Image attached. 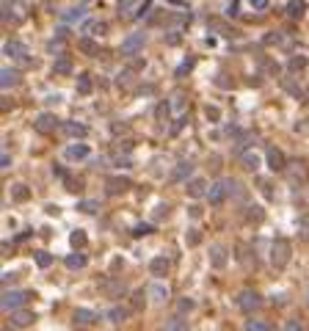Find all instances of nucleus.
<instances>
[{
	"instance_id": "nucleus-30",
	"label": "nucleus",
	"mask_w": 309,
	"mask_h": 331,
	"mask_svg": "<svg viewBox=\"0 0 309 331\" xmlns=\"http://www.w3.org/2000/svg\"><path fill=\"white\" fill-rule=\"evenodd\" d=\"M243 329L246 331H271V323H268V320H260V317H254V320H246Z\"/></svg>"
},
{
	"instance_id": "nucleus-49",
	"label": "nucleus",
	"mask_w": 309,
	"mask_h": 331,
	"mask_svg": "<svg viewBox=\"0 0 309 331\" xmlns=\"http://www.w3.org/2000/svg\"><path fill=\"white\" fill-rule=\"evenodd\" d=\"M251 3V8H257V11H265L268 6H271V0H248Z\"/></svg>"
},
{
	"instance_id": "nucleus-13",
	"label": "nucleus",
	"mask_w": 309,
	"mask_h": 331,
	"mask_svg": "<svg viewBox=\"0 0 309 331\" xmlns=\"http://www.w3.org/2000/svg\"><path fill=\"white\" fill-rule=\"evenodd\" d=\"M17 83H20V72L14 66H3L0 69V89L6 91V89H14Z\"/></svg>"
},
{
	"instance_id": "nucleus-24",
	"label": "nucleus",
	"mask_w": 309,
	"mask_h": 331,
	"mask_svg": "<svg viewBox=\"0 0 309 331\" xmlns=\"http://www.w3.org/2000/svg\"><path fill=\"white\" fill-rule=\"evenodd\" d=\"M83 30H86V33H94V36H102L108 30V22H102V20H86Z\"/></svg>"
},
{
	"instance_id": "nucleus-52",
	"label": "nucleus",
	"mask_w": 309,
	"mask_h": 331,
	"mask_svg": "<svg viewBox=\"0 0 309 331\" xmlns=\"http://www.w3.org/2000/svg\"><path fill=\"white\" fill-rule=\"evenodd\" d=\"M66 185H72L69 190H80V180H75V177H72V180H66Z\"/></svg>"
},
{
	"instance_id": "nucleus-19",
	"label": "nucleus",
	"mask_w": 309,
	"mask_h": 331,
	"mask_svg": "<svg viewBox=\"0 0 309 331\" xmlns=\"http://www.w3.org/2000/svg\"><path fill=\"white\" fill-rule=\"evenodd\" d=\"M304 11H307V3H304V0H287V6H284V14H287L290 20H301Z\"/></svg>"
},
{
	"instance_id": "nucleus-21",
	"label": "nucleus",
	"mask_w": 309,
	"mask_h": 331,
	"mask_svg": "<svg viewBox=\"0 0 309 331\" xmlns=\"http://www.w3.org/2000/svg\"><path fill=\"white\" fill-rule=\"evenodd\" d=\"M86 17V6H75V8H66L61 14V22L63 25H75L77 20H83Z\"/></svg>"
},
{
	"instance_id": "nucleus-4",
	"label": "nucleus",
	"mask_w": 309,
	"mask_h": 331,
	"mask_svg": "<svg viewBox=\"0 0 309 331\" xmlns=\"http://www.w3.org/2000/svg\"><path fill=\"white\" fill-rule=\"evenodd\" d=\"M3 56H8L11 61H20V63H31V53L20 39H8V42L3 44Z\"/></svg>"
},
{
	"instance_id": "nucleus-14",
	"label": "nucleus",
	"mask_w": 309,
	"mask_h": 331,
	"mask_svg": "<svg viewBox=\"0 0 309 331\" xmlns=\"http://www.w3.org/2000/svg\"><path fill=\"white\" fill-rule=\"evenodd\" d=\"M56 127H58V119L53 113H39V116H36V130H39V133H53Z\"/></svg>"
},
{
	"instance_id": "nucleus-26",
	"label": "nucleus",
	"mask_w": 309,
	"mask_h": 331,
	"mask_svg": "<svg viewBox=\"0 0 309 331\" xmlns=\"http://www.w3.org/2000/svg\"><path fill=\"white\" fill-rule=\"evenodd\" d=\"M240 163H243V169H246V171H251V174H254V171H257V169H260V157L254 155L251 149H248V152H243V157H240Z\"/></svg>"
},
{
	"instance_id": "nucleus-40",
	"label": "nucleus",
	"mask_w": 309,
	"mask_h": 331,
	"mask_svg": "<svg viewBox=\"0 0 309 331\" xmlns=\"http://www.w3.org/2000/svg\"><path fill=\"white\" fill-rule=\"evenodd\" d=\"M61 39H63V36L58 33L56 39H53V42L47 44V50H50V53H56V56H61V53H63V42H61Z\"/></svg>"
},
{
	"instance_id": "nucleus-51",
	"label": "nucleus",
	"mask_w": 309,
	"mask_h": 331,
	"mask_svg": "<svg viewBox=\"0 0 309 331\" xmlns=\"http://www.w3.org/2000/svg\"><path fill=\"white\" fill-rule=\"evenodd\" d=\"M8 166H11V155L3 152V155H0V169H8Z\"/></svg>"
},
{
	"instance_id": "nucleus-33",
	"label": "nucleus",
	"mask_w": 309,
	"mask_h": 331,
	"mask_svg": "<svg viewBox=\"0 0 309 331\" xmlns=\"http://www.w3.org/2000/svg\"><path fill=\"white\" fill-rule=\"evenodd\" d=\"M80 50H83V53H94V56H99V53H102V47H99L97 42H92L89 36H83V39H80Z\"/></svg>"
},
{
	"instance_id": "nucleus-18",
	"label": "nucleus",
	"mask_w": 309,
	"mask_h": 331,
	"mask_svg": "<svg viewBox=\"0 0 309 331\" xmlns=\"http://www.w3.org/2000/svg\"><path fill=\"white\" fill-rule=\"evenodd\" d=\"M63 265H66V268L69 271H83L86 265H89V257H86V254H66V260H63Z\"/></svg>"
},
{
	"instance_id": "nucleus-8",
	"label": "nucleus",
	"mask_w": 309,
	"mask_h": 331,
	"mask_svg": "<svg viewBox=\"0 0 309 331\" xmlns=\"http://www.w3.org/2000/svg\"><path fill=\"white\" fill-rule=\"evenodd\" d=\"M265 163L271 171H284V166H287V157H284V152H281L279 147H268L265 149Z\"/></svg>"
},
{
	"instance_id": "nucleus-48",
	"label": "nucleus",
	"mask_w": 309,
	"mask_h": 331,
	"mask_svg": "<svg viewBox=\"0 0 309 331\" xmlns=\"http://www.w3.org/2000/svg\"><path fill=\"white\" fill-rule=\"evenodd\" d=\"M130 6H135V0H116V8H119L122 14H127V11H130Z\"/></svg>"
},
{
	"instance_id": "nucleus-25",
	"label": "nucleus",
	"mask_w": 309,
	"mask_h": 331,
	"mask_svg": "<svg viewBox=\"0 0 309 331\" xmlns=\"http://www.w3.org/2000/svg\"><path fill=\"white\" fill-rule=\"evenodd\" d=\"M105 317L111 320V323H124L127 317H130V312H127L124 306H111V309L105 312Z\"/></svg>"
},
{
	"instance_id": "nucleus-54",
	"label": "nucleus",
	"mask_w": 309,
	"mask_h": 331,
	"mask_svg": "<svg viewBox=\"0 0 309 331\" xmlns=\"http://www.w3.org/2000/svg\"><path fill=\"white\" fill-rule=\"evenodd\" d=\"M83 3H92V0H83Z\"/></svg>"
},
{
	"instance_id": "nucleus-43",
	"label": "nucleus",
	"mask_w": 309,
	"mask_h": 331,
	"mask_svg": "<svg viewBox=\"0 0 309 331\" xmlns=\"http://www.w3.org/2000/svg\"><path fill=\"white\" fill-rule=\"evenodd\" d=\"M69 72H72V61L61 58V61L56 63V75H69Z\"/></svg>"
},
{
	"instance_id": "nucleus-32",
	"label": "nucleus",
	"mask_w": 309,
	"mask_h": 331,
	"mask_svg": "<svg viewBox=\"0 0 309 331\" xmlns=\"http://www.w3.org/2000/svg\"><path fill=\"white\" fill-rule=\"evenodd\" d=\"M290 174H293V180H295V182H301L304 177H307V166H304L301 160L290 163Z\"/></svg>"
},
{
	"instance_id": "nucleus-46",
	"label": "nucleus",
	"mask_w": 309,
	"mask_h": 331,
	"mask_svg": "<svg viewBox=\"0 0 309 331\" xmlns=\"http://www.w3.org/2000/svg\"><path fill=\"white\" fill-rule=\"evenodd\" d=\"M284 331H304V326H301L298 317H290L287 323H284Z\"/></svg>"
},
{
	"instance_id": "nucleus-15",
	"label": "nucleus",
	"mask_w": 309,
	"mask_h": 331,
	"mask_svg": "<svg viewBox=\"0 0 309 331\" xmlns=\"http://www.w3.org/2000/svg\"><path fill=\"white\" fill-rule=\"evenodd\" d=\"M160 331H188V320H185L183 315H171L163 320Z\"/></svg>"
},
{
	"instance_id": "nucleus-42",
	"label": "nucleus",
	"mask_w": 309,
	"mask_h": 331,
	"mask_svg": "<svg viewBox=\"0 0 309 331\" xmlns=\"http://www.w3.org/2000/svg\"><path fill=\"white\" fill-rule=\"evenodd\" d=\"M152 6H154V3H152V0H144V3H141V8H138V11H135V20H144V17H147L149 14V11H152Z\"/></svg>"
},
{
	"instance_id": "nucleus-22",
	"label": "nucleus",
	"mask_w": 309,
	"mask_h": 331,
	"mask_svg": "<svg viewBox=\"0 0 309 331\" xmlns=\"http://www.w3.org/2000/svg\"><path fill=\"white\" fill-rule=\"evenodd\" d=\"M36 317H33V312H11V326H14V329H22V326H31L33 323Z\"/></svg>"
},
{
	"instance_id": "nucleus-5",
	"label": "nucleus",
	"mask_w": 309,
	"mask_h": 331,
	"mask_svg": "<svg viewBox=\"0 0 309 331\" xmlns=\"http://www.w3.org/2000/svg\"><path fill=\"white\" fill-rule=\"evenodd\" d=\"M31 298V293H25V290H6L3 293V309L6 312H17L20 306H25V301Z\"/></svg>"
},
{
	"instance_id": "nucleus-44",
	"label": "nucleus",
	"mask_w": 309,
	"mask_h": 331,
	"mask_svg": "<svg viewBox=\"0 0 309 331\" xmlns=\"http://www.w3.org/2000/svg\"><path fill=\"white\" fill-rule=\"evenodd\" d=\"M262 42H265V44H284V36H281L279 30H274V33H268Z\"/></svg>"
},
{
	"instance_id": "nucleus-50",
	"label": "nucleus",
	"mask_w": 309,
	"mask_h": 331,
	"mask_svg": "<svg viewBox=\"0 0 309 331\" xmlns=\"http://www.w3.org/2000/svg\"><path fill=\"white\" fill-rule=\"evenodd\" d=\"M180 39H183V33H180V30H169V36H166V42H169V44H177Z\"/></svg>"
},
{
	"instance_id": "nucleus-11",
	"label": "nucleus",
	"mask_w": 309,
	"mask_h": 331,
	"mask_svg": "<svg viewBox=\"0 0 309 331\" xmlns=\"http://www.w3.org/2000/svg\"><path fill=\"white\" fill-rule=\"evenodd\" d=\"M229 262V251H226V246H221V243H213L210 246V265L216 271H221Z\"/></svg>"
},
{
	"instance_id": "nucleus-36",
	"label": "nucleus",
	"mask_w": 309,
	"mask_h": 331,
	"mask_svg": "<svg viewBox=\"0 0 309 331\" xmlns=\"http://www.w3.org/2000/svg\"><path fill=\"white\" fill-rule=\"evenodd\" d=\"M133 75H135V66H130V69H124V72L119 75V78H116V83H119L122 89H127V86L133 83Z\"/></svg>"
},
{
	"instance_id": "nucleus-10",
	"label": "nucleus",
	"mask_w": 309,
	"mask_h": 331,
	"mask_svg": "<svg viewBox=\"0 0 309 331\" xmlns=\"http://www.w3.org/2000/svg\"><path fill=\"white\" fill-rule=\"evenodd\" d=\"M130 188H133V182H130V177H111V180L105 182L108 196H122V193H127Z\"/></svg>"
},
{
	"instance_id": "nucleus-31",
	"label": "nucleus",
	"mask_w": 309,
	"mask_h": 331,
	"mask_svg": "<svg viewBox=\"0 0 309 331\" xmlns=\"http://www.w3.org/2000/svg\"><path fill=\"white\" fill-rule=\"evenodd\" d=\"M77 210H80V212H89V215H94V212H99V202H97V199H83V202L77 205Z\"/></svg>"
},
{
	"instance_id": "nucleus-12",
	"label": "nucleus",
	"mask_w": 309,
	"mask_h": 331,
	"mask_svg": "<svg viewBox=\"0 0 309 331\" xmlns=\"http://www.w3.org/2000/svg\"><path fill=\"white\" fill-rule=\"evenodd\" d=\"M193 171H196V166H193L190 160H183V163H177L174 169H171V177H169V180H171V182H185V180H188Z\"/></svg>"
},
{
	"instance_id": "nucleus-35",
	"label": "nucleus",
	"mask_w": 309,
	"mask_h": 331,
	"mask_svg": "<svg viewBox=\"0 0 309 331\" xmlns=\"http://www.w3.org/2000/svg\"><path fill=\"white\" fill-rule=\"evenodd\" d=\"M92 89H94V83H92L89 75H80V78H77V91L80 94H92Z\"/></svg>"
},
{
	"instance_id": "nucleus-27",
	"label": "nucleus",
	"mask_w": 309,
	"mask_h": 331,
	"mask_svg": "<svg viewBox=\"0 0 309 331\" xmlns=\"http://www.w3.org/2000/svg\"><path fill=\"white\" fill-rule=\"evenodd\" d=\"M185 105H188V97L185 94H174V97L169 99V108L174 116H180V111H185Z\"/></svg>"
},
{
	"instance_id": "nucleus-3",
	"label": "nucleus",
	"mask_w": 309,
	"mask_h": 331,
	"mask_svg": "<svg viewBox=\"0 0 309 331\" xmlns=\"http://www.w3.org/2000/svg\"><path fill=\"white\" fill-rule=\"evenodd\" d=\"M238 306L243 312H257L265 306V301H262V296L257 293V290H240L238 293Z\"/></svg>"
},
{
	"instance_id": "nucleus-1",
	"label": "nucleus",
	"mask_w": 309,
	"mask_h": 331,
	"mask_svg": "<svg viewBox=\"0 0 309 331\" xmlns=\"http://www.w3.org/2000/svg\"><path fill=\"white\" fill-rule=\"evenodd\" d=\"M268 257H271V265H274V268H287V262H290V243L284 238H276L274 243H271V254H268Z\"/></svg>"
},
{
	"instance_id": "nucleus-9",
	"label": "nucleus",
	"mask_w": 309,
	"mask_h": 331,
	"mask_svg": "<svg viewBox=\"0 0 309 331\" xmlns=\"http://www.w3.org/2000/svg\"><path fill=\"white\" fill-rule=\"evenodd\" d=\"M89 155H92V147H89V144H69V147L63 149V157L69 163H80Z\"/></svg>"
},
{
	"instance_id": "nucleus-2",
	"label": "nucleus",
	"mask_w": 309,
	"mask_h": 331,
	"mask_svg": "<svg viewBox=\"0 0 309 331\" xmlns=\"http://www.w3.org/2000/svg\"><path fill=\"white\" fill-rule=\"evenodd\" d=\"M147 47V33H141V30H135V33H130L122 42V47H119V53L124 58H133V56H138L141 50Z\"/></svg>"
},
{
	"instance_id": "nucleus-16",
	"label": "nucleus",
	"mask_w": 309,
	"mask_h": 331,
	"mask_svg": "<svg viewBox=\"0 0 309 331\" xmlns=\"http://www.w3.org/2000/svg\"><path fill=\"white\" fill-rule=\"evenodd\" d=\"M61 130L69 135V138H86V135H89V127L80 124V121H63Z\"/></svg>"
},
{
	"instance_id": "nucleus-29",
	"label": "nucleus",
	"mask_w": 309,
	"mask_h": 331,
	"mask_svg": "<svg viewBox=\"0 0 309 331\" xmlns=\"http://www.w3.org/2000/svg\"><path fill=\"white\" fill-rule=\"evenodd\" d=\"M243 215H246L248 221H254V224L265 218V212H262V207H260V205H248V207H243Z\"/></svg>"
},
{
	"instance_id": "nucleus-37",
	"label": "nucleus",
	"mask_w": 309,
	"mask_h": 331,
	"mask_svg": "<svg viewBox=\"0 0 309 331\" xmlns=\"http://www.w3.org/2000/svg\"><path fill=\"white\" fill-rule=\"evenodd\" d=\"M185 124H188V116H185V113H183V116H174V124H171V130H169V133H171V135L183 133V130H185Z\"/></svg>"
},
{
	"instance_id": "nucleus-23",
	"label": "nucleus",
	"mask_w": 309,
	"mask_h": 331,
	"mask_svg": "<svg viewBox=\"0 0 309 331\" xmlns=\"http://www.w3.org/2000/svg\"><path fill=\"white\" fill-rule=\"evenodd\" d=\"M94 320H97V312H94V309H83V306L75 309V323L77 326H92Z\"/></svg>"
},
{
	"instance_id": "nucleus-38",
	"label": "nucleus",
	"mask_w": 309,
	"mask_h": 331,
	"mask_svg": "<svg viewBox=\"0 0 309 331\" xmlns=\"http://www.w3.org/2000/svg\"><path fill=\"white\" fill-rule=\"evenodd\" d=\"M36 265H39V268H50V265H53V254L36 251Z\"/></svg>"
},
{
	"instance_id": "nucleus-41",
	"label": "nucleus",
	"mask_w": 309,
	"mask_h": 331,
	"mask_svg": "<svg viewBox=\"0 0 309 331\" xmlns=\"http://www.w3.org/2000/svg\"><path fill=\"white\" fill-rule=\"evenodd\" d=\"M152 229H154L152 224H135L133 226V238H144V235H149Z\"/></svg>"
},
{
	"instance_id": "nucleus-20",
	"label": "nucleus",
	"mask_w": 309,
	"mask_h": 331,
	"mask_svg": "<svg viewBox=\"0 0 309 331\" xmlns=\"http://www.w3.org/2000/svg\"><path fill=\"white\" fill-rule=\"evenodd\" d=\"M149 271H152L154 276H169V271H171L169 257H154V260L149 262Z\"/></svg>"
},
{
	"instance_id": "nucleus-45",
	"label": "nucleus",
	"mask_w": 309,
	"mask_h": 331,
	"mask_svg": "<svg viewBox=\"0 0 309 331\" xmlns=\"http://www.w3.org/2000/svg\"><path fill=\"white\" fill-rule=\"evenodd\" d=\"M72 246H75V248H80V246H86V235L83 232H80V229H77V232H72Z\"/></svg>"
},
{
	"instance_id": "nucleus-34",
	"label": "nucleus",
	"mask_w": 309,
	"mask_h": 331,
	"mask_svg": "<svg viewBox=\"0 0 309 331\" xmlns=\"http://www.w3.org/2000/svg\"><path fill=\"white\" fill-rule=\"evenodd\" d=\"M307 56H293V58H290V61H287V69L290 72H301L304 69V66H307Z\"/></svg>"
},
{
	"instance_id": "nucleus-53",
	"label": "nucleus",
	"mask_w": 309,
	"mask_h": 331,
	"mask_svg": "<svg viewBox=\"0 0 309 331\" xmlns=\"http://www.w3.org/2000/svg\"><path fill=\"white\" fill-rule=\"evenodd\" d=\"M307 306H309V290H307Z\"/></svg>"
},
{
	"instance_id": "nucleus-39",
	"label": "nucleus",
	"mask_w": 309,
	"mask_h": 331,
	"mask_svg": "<svg viewBox=\"0 0 309 331\" xmlns=\"http://www.w3.org/2000/svg\"><path fill=\"white\" fill-rule=\"evenodd\" d=\"M238 251H240V262L251 268V265H254V260H251V248H248V246H243V243H240V246H238Z\"/></svg>"
},
{
	"instance_id": "nucleus-7",
	"label": "nucleus",
	"mask_w": 309,
	"mask_h": 331,
	"mask_svg": "<svg viewBox=\"0 0 309 331\" xmlns=\"http://www.w3.org/2000/svg\"><path fill=\"white\" fill-rule=\"evenodd\" d=\"M25 17V6H22L20 0H3V22H22Z\"/></svg>"
},
{
	"instance_id": "nucleus-28",
	"label": "nucleus",
	"mask_w": 309,
	"mask_h": 331,
	"mask_svg": "<svg viewBox=\"0 0 309 331\" xmlns=\"http://www.w3.org/2000/svg\"><path fill=\"white\" fill-rule=\"evenodd\" d=\"M11 199H14V202H28V199H31V190H28V185L17 182L14 188H11Z\"/></svg>"
},
{
	"instance_id": "nucleus-6",
	"label": "nucleus",
	"mask_w": 309,
	"mask_h": 331,
	"mask_svg": "<svg viewBox=\"0 0 309 331\" xmlns=\"http://www.w3.org/2000/svg\"><path fill=\"white\" fill-rule=\"evenodd\" d=\"M144 293H147L149 303H154V306H160V303L169 301V287H166L163 282H157V279H154V282H149Z\"/></svg>"
},
{
	"instance_id": "nucleus-17",
	"label": "nucleus",
	"mask_w": 309,
	"mask_h": 331,
	"mask_svg": "<svg viewBox=\"0 0 309 331\" xmlns=\"http://www.w3.org/2000/svg\"><path fill=\"white\" fill-rule=\"evenodd\" d=\"M207 190H210V185L204 182V180H190L188 182V196L190 199H202V196H207Z\"/></svg>"
},
{
	"instance_id": "nucleus-47",
	"label": "nucleus",
	"mask_w": 309,
	"mask_h": 331,
	"mask_svg": "<svg viewBox=\"0 0 309 331\" xmlns=\"http://www.w3.org/2000/svg\"><path fill=\"white\" fill-rule=\"evenodd\" d=\"M190 69H193V58H188V61L183 63V66H177V78H185V75H188Z\"/></svg>"
}]
</instances>
